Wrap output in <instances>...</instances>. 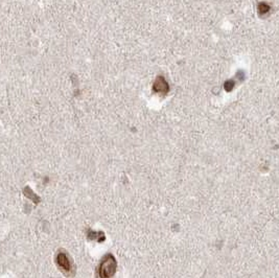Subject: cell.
<instances>
[{
    "mask_svg": "<svg viewBox=\"0 0 279 278\" xmlns=\"http://www.w3.org/2000/svg\"><path fill=\"white\" fill-rule=\"evenodd\" d=\"M117 268V261L112 254H107L101 261L99 267L100 278H111L113 277Z\"/></svg>",
    "mask_w": 279,
    "mask_h": 278,
    "instance_id": "6da1fadb",
    "label": "cell"
},
{
    "mask_svg": "<svg viewBox=\"0 0 279 278\" xmlns=\"http://www.w3.org/2000/svg\"><path fill=\"white\" fill-rule=\"evenodd\" d=\"M55 263H57V266L61 270V272H63L66 276L75 275V265L66 251L60 250L57 253V256H55Z\"/></svg>",
    "mask_w": 279,
    "mask_h": 278,
    "instance_id": "7a4b0ae2",
    "label": "cell"
},
{
    "mask_svg": "<svg viewBox=\"0 0 279 278\" xmlns=\"http://www.w3.org/2000/svg\"><path fill=\"white\" fill-rule=\"evenodd\" d=\"M153 89L156 93L165 94L167 93V91H169V84L166 83V81L162 76H158L154 83Z\"/></svg>",
    "mask_w": 279,
    "mask_h": 278,
    "instance_id": "3957f363",
    "label": "cell"
}]
</instances>
